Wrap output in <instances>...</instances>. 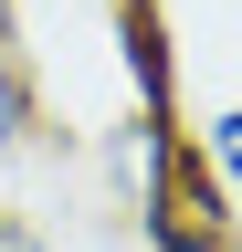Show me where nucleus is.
Segmentation results:
<instances>
[{
	"instance_id": "1",
	"label": "nucleus",
	"mask_w": 242,
	"mask_h": 252,
	"mask_svg": "<svg viewBox=\"0 0 242 252\" xmlns=\"http://www.w3.org/2000/svg\"><path fill=\"white\" fill-rule=\"evenodd\" d=\"M116 74L137 94V126H179V42L158 0H116Z\"/></svg>"
},
{
	"instance_id": "2",
	"label": "nucleus",
	"mask_w": 242,
	"mask_h": 252,
	"mask_svg": "<svg viewBox=\"0 0 242 252\" xmlns=\"http://www.w3.org/2000/svg\"><path fill=\"white\" fill-rule=\"evenodd\" d=\"M190 147H200V168L221 179V200L242 210V105H210V116L190 126Z\"/></svg>"
},
{
	"instance_id": "3",
	"label": "nucleus",
	"mask_w": 242,
	"mask_h": 252,
	"mask_svg": "<svg viewBox=\"0 0 242 252\" xmlns=\"http://www.w3.org/2000/svg\"><path fill=\"white\" fill-rule=\"evenodd\" d=\"M21 137H32V74H21V42H11V21H0V158Z\"/></svg>"
},
{
	"instance_id": "4",
	"label": "nucleus",
	"mask_w": 242,
	"mask_h": 252,
	"mask_svg": "<svg viewBox=\"0 0 242 252\" xmlns=\"http://www.w3.org/2000/svg\"><path fill=\"white\" fill-rule=\"evenodd\" d=\"M0 252H53V242H42V231H32L21 210H0Z\"/></svg>"
}]
</instances>
